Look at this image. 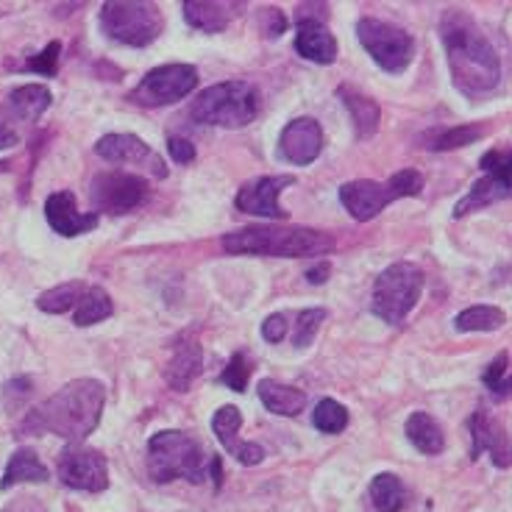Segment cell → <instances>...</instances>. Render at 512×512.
Wrapping results in <instances>:
<instances>
[{
  "mask_svg": "<svg viewBox=\"0 0 512 512\" xmlns=\"http://www.w3.org/2000/svg\"><path fill=\"white\" fill-rule=\"evenodd\" d=\"M440 42L454 87L465 95H485L499 87L501 62L493 42L462 9H446L440 17Z\"/></svg>",
  "mask_w": 512,
  "mask_h": 512,
  "instance_id": "cell-1",
  "label": "cell"
},
{
  "mask_svg": "<svg viewBox=\"0 0 512 512\" xmlns=\"http://www.w3.org/2000/svg\"><path fill=\"white\" fill-rule=\"evenodd\" d=\"M106 387L98 379H73L59 387L51 398L28 412L23 432H51V435L81 443L95 432L101 421Z\"/></svg>",
  "mask_w": 512,
  "mask_h": 512,
  "instance_id": "cell-2",
  "label": "cell"
},
{
  "mask_svg": "<svg viewBox=\"0 0 512 512\" xmlns=\"http://www.w3.org/2000/svg\"><path fill=\"white\" fill-rule=\"evenodd\" d=\"M223 248L229 254L248 256H282V259H304V256H323L334 251L329 234L304 226H248L231 234H223Z\"/></svg>",
  "mask_w": 512,
  "mask_h": 512,
  "instance_id": "cell-3",
  "label": "cell"
},
{
  "mask_svg": "<svg viewBox=\"0 0 512 512\" xmlns=\"http://www.w3.org/2000/svg\"><path fill=\"white\" fill-rule=\"evenodd\" d=\"M209 468H212V454L187 432L165 429L148 440V474L156 485H167L173 479L204 485Z\"/></svg>",
  "mask_w": 512,
  "mask_h": 512,
  "instance_id": "cell-4",
  "label": "cell"
},
{
  "mask_svg": "<svg viewBox=\"0 0 512 512\" xmlns=\"http://www.w3.org/2000/svg\"><path fill=\"white\" fill-rule=\"evenodd\" d=\"M259 115V92L248 81H223L204 90L190 106V117L204 126L243 128Z\"/></svg>",
  "mask_w": 512,
  "mask_h": 512,
  "instance_id": "cell-5",
  "label": "cell"
},
{
  "mask_svg": "<svg viewBox=\"0 0 512 512\" xmlns=\"http://www.w3.org/2000/svg\"><path fill=\"white\" fill-rule=\"evenodd\" d=\"M423 273L412 262H393L390 268L379 273L373 284L371 309L376 318H382L390 326H401L410 318L415 304L421 301Z\"/></svg>",
  "mask_w": 512,
  "mask_h": 512,
  "instance_id": "cell-6",
  "label": "cell"
},
{
  "mask_svg": "<svg viewBox=\"0 0 512 512\" xmlns=\"http://www.w3.org/2000/svg\"><path fill=\"white\" fill-rule=\"evenodd\" d=\"M101 31L112 42L128 48H145L162 34V14L154 3H134V0L103 3Z\"/></svg>",
  "mask_w": 512,
  "mask_h": 512,
  "instance_id": "cell-7",
  "label": "cell"
},
{
  "mask_svg": "<svg viewBox=\"0 0 512 512\" xmlns=\"http://www.w3.org/2000/svg\"><path fill=\"white\" fill-rule=\"evenodd\" d=\"M357 39L373 62L387 73H404L415 56V39L404 28L387 20L362 17L357 23Z\"/></svg>",
  "mask_w": 512,
  "mask_h": 512,
  "instance_id": "cell-8",
  "label": "cell"
},
{
  "mask_svg": "<svg viewBox=\"0 0 512 512\" xmlns=\"http://www.w3.org/2000/svg\"><path fill=\"white\" fill-rule=\"evenodd\" d=\"M51 103L53 95L45 84H26L9 92L0 106V148H12L23 140L26 128L45 115Z\"/></svg>",
  "mask_w": 512,
  "mask_h": 512,
  "instance_id": "cell-9",
  "label": "cell"
},
{
  "mask_svg": "<svg viewBox=\"0 0 512 512\" xmlns=\"http://www.w3.org/2000/svg\"><path fill=\"white\" fill-rule=\"evenodd\" d=\"M195 87H198V70L192 64H162L142 78L137 90L128 95V101L148 109L170 106L187 98Z\"/></svg>",
  "mask_w": 512,
  "mask_h": 512,
  "instance_id": "cell-10",
  "label": "cell"
},
{
  "mask_svg": "<svg viewBox=\"0 0 512 512\" xmlns=\"http://www.w3.org/2000/svg\"><path fill=\"white\" fill-rule=\"evenodd\" d=\"M148 198V181L140 173H98L90 184V201L98 212L128 215Z\"/></svg>",
  "mask_w": 512,
  "mask_h": 512,
  "instance_id": "cell-11",
  "label": "cell"
},
{
  "mask_svg": "<svg viewBox=\"0 0 512 512\" xmlns=\"http://www.w3.org/2000/svg\"><path fill=\"white\" fill-rule=\"evenodd\" d=\"M56 474L64 487L84 490V493H101L109 487V465L101 451L73 443L64 448L56 462Z\"/></svg>",
  "mask_w": 512,
  "mask_h": 512,
  "instance_id": "cell-12",
  "label": "cell"
},
{
  "mask_svg": "<svg viewBox=\"0 0 512 512\" xmlns=\"http://www.w3.org/2000/svg\"><path fill=\"white\" fill-rule=\"evenodd\" d=\"M95 154L112 162V165L137 167L140 173L151 179H167L165 159L137 134H106L95 142Z\"/></svg>",
  "mask_w": 512,
  "mask_h": 512,
  "instance_id": "cell-13",
  "label": "cell"
},
{
  "mask_svg": "<svg viewBox=\"0 0 512 512\" xmlns=\"http://www.w3.org/2000/svg\"><path fill=\"white\" fill-rule=\"evenodd\" d=\"M295 176H262V179L248 181L240 187L234 204L240 212L256 215V218H270V220H284L287 212L279 204L282 190L293 187Z\"/></svg>",
  "mask_w": 512,
  "mask_h": 512,
  "instance_id": "cell-14",
  "label": "cell"
},
{
  "mask_svg": "<svg viewBox=\"0 0 512 512\" xmlns=\"http://www.w3.org/2000/svg\"><path fill=\"white\" fill-rule=\"evenodd\" d=\"M398 201L396 192L390 190L387 181H371V179H359V181H346L340 187V204L346 206V212L359 223H368L373 220L382 209Z\"/></svg>",
  "mask_w": 512,
  "mask_h": 512,
  "instance_id": "cell-15",
  "label": "cell"
},
{
  "mask_svg": "<svg viewBox=\"0 0 512 512\" xmlns=\"http://www.w3.org/2000/svg\"><path fill=\"white\" fill-rule=\"evenodd\" d=\"M323 151V128L315 117H295L279 137V154L290 165H312Z\"/></svg>",
  "mask_w": 512,
  "mask_h": 512,
  "instance_id": "cell-16",
  "label": "cell"
},
{
  "mask_svg": "<svg viewBox=\"0 0 512 512\" xmlns=\"http://www.w3.org/2000/svg\"><path fill=\"white\" fill-rule=\"evenodd\" d=\"M45 218H48V226L62 237H78V234H87V231L98 226L95 212H78L76 195L70 190H59L48 195Z\"/></svg>",
  "mask_w": 512,
  "mask_h": 512,
  "instance_id": "cell-17",
  "label": "cell"
},
{
  "mask_svg": "<svg viewBox=\"0 0 512 512\" xmlns=\"http://www.w3.org/2000/svg\"><path fill=\"white\" fill-rule=\"evenodd\" d=\"M240 426H243V412L237 407H220L212 418V432L218 435L220 446L229 451L234 460L240 465H259L265 460V448L256 446V443H243L240 440Z\"/></svg>",
  "mask_w": 512,
  "mask_h": 512,
  "instance_id": "cell-18",
  "label": "cell"
},
{
  "mask_svg": "<svg viewBox=\"0 0 512 512\" xmlns=\"http://www.w3.org/2000/svg\"><path fill=\"white\" fill-rule=\"evenodd\" d=\"M295 51L307 62L332 64L337 59V39L315 17H298L295 23Z\"/></svg>",
  "mask_w": 512,
  "mask_h": 512,
  "instance_id": "cell-19",
  "label": "cell"
},
{
  "mask_svg": "<svg viewBox=\"0 0 512 512\" xmlns=\"http://www.w3.org/2000/svg\"><path fill=\"white\" fill-rule=\"evenodd\" d=\"M204 371V348L201 343L190 337V334H184L179 337V343L173 346V357L167 362L165 368V379L167 384L173 387V390H190V384L201 376Z\"/></svg>",
  "mask_w": 512,
  "mask_h": 512,
  "instance_id": "cell-20",
  "label": "cell"
},
{
  "mask_svg": "<svg viewBox=\"0 0 512 512\" xmlns=\"http://www.w3.org/2000/svg\"><path fill=\"white\" fill-rule=\"evenodd\" d=\"M471 440H474V446H471V460H476L482 451L490 454V460L496 462L499 468H507L510 465V448H507V435H504V429L499 426L496 418H490L487 415L485 407H479V410L471 415Z\"/></svg>",
  "mask_w": 512,
  "mask_h": 512,
  "instance_id": "cell-21",
  "label": "cell"
},
{
  "mask_svg": "<svg viewBox=\"0 0 512 512\" xmlns=\"http://www.w3.org/2000/svg\"><path fill=\"white\" fill-rule=\"evenodd\" d=\"M240 9V3H212V0H187L181 3L184 20L192 28L204 31V34H218L234 20V14Z\"/></svg>",
  "mask_w": 512,
  "mask_h": 512,
  "instance_id": "cell-22",
  "label": "cell"
},
{
  "mask_svg": "<svg viewBox=\"0 0 512 512\" xmlns=\"http://www.w3.org/2000/svg\"><path fill=\"white\" fill-rule=\"evenodd\" d=\"M485 137V126L479 123H465V126H440L429 128L426 134L418 137V148H426V151H457V148H465V145H474Z\"/></svg>",
  "mask_w": 512,
  "mask_h": 512,
  "instance_id": "cell-23",
  "label": "cell"
},
{
  "mask_svg": "<svg viewBox=\"0 0 512 512\" xmlns=\"http://www.w3.org/2000/svg\"><path fill=\"white\" fill-rule=\"evenodd\" d=\"M256 393H259V401L265 404V410L273 412V415H282V418H295L298 412L307 407V393L304 390L273 382V379H262Z\"/></svg>",
  "mask_w": 512,
  "mask_h": 512,
  "instance_id": "cell-24",
  "label": "cell"
},
{
  "mask_svg": "<svg viewBox=\"0 0 512 512\" xmlns=\"http://www.w3.org/2000/svg\"><path fill=\"white\" fill-rule=\"evenodd\" d=\"M504 198H510V179H499V176H485V179H479L471 187V192L457 201L454 206V218L460 220L465 215H471V212H479V209H485V206H493L504 201Z\"/></svg>",
  "mask_w": 512,
  "mask_h": 512,
  "instance_id": "cell-25",
  "label": "cell"
},
{
  "mask_svg": "<svg viewBox=\"0 0 512 512\" xmlns=\"http://www.w3.org/2000/svg\"><path fill=\"white\" fill-rule=\"evenodd\" d=\"M404 432H407V440H410L412 446L418 448L421 454H426V457H437L446 448V435H443L440 423L429 412H412L410 418H407Z\"/></svg>",
  "mask_w": 512,
  "mask_h": 512,
  "instance_id": "cell-26",
  "label": "cell"
},
{
  "mask_svg": "<svg viewBox=\"0 0 512 512\" xmlns=\"http://www.w3.org/2000/svg\"><path fill=\"white\" fill-rule=\"evenodd\" d=\"M23 482H48V465H42L34 448H17L3 471L0 490H12Z\"/></svg>",
  "mask_w": 512,
  "mask_h": 512,
  "instance_id": "cell-27",
  "label": "cell"
},
{
  "mask_svg": "<svg viewBox=\"0 0 512 512\" xmlns=\"http://www.w3.org/2000/svg\"><path fill=\"white\" fill-rule=\"evenodd\" d=\"M337 95L343 98L346 103V109L354 117V126H357V134L362 140H368L376 134V128H379V120H382V112H379V106L376 101H371L368 95H362V92L351 90V87H340Z\"/></svg>",
  "mask_w": 512,
  "mask_h": 512,
  "instance_id": "cell-28",
  "label": "cell"
},
{
  "mask_svg": "<svg viewBox=\"0 0 512 512\" xmlns=\"http://www.w3.org/2000/svg\"><path fill=\"white\" fill-rule=\"evenodd\" d=\"M112 312H115V301L109 298V293L103 287H87L76 309H73V323L81 326V329L84 326H95L101 320L112 318Z\"/></svg>",
  "mask_w": 512,
  "mask_h": 512,
  "instance_id": "cell-29",
  "label": "cell"
},
{
  "mask_svg": "<svg viewBox=\"0 0 512 512\" xmlns=\"http://www.w3.org/2000/svg\"><path fill=\"white\" fill-rule=\"evenodd\" d=\"M504 323H507V315L499 307L476 304V307L462 309L454 318V329L457 332H496Z\"/></svg>",
  "mask_w": 512,
  "mask_h": 512,
  "instance_id": "cell-30",
  "label": "cell"
},
{
  "mask_svg": "<svg viewBox=\"0 0 512 512\" xmlns=\"http://www.w3.org/2000/svg\"><path fill=\"white\" fill-rule=\"evenodd\" d=\"M371 501L379 512H398L407 504V490L396 474H376L371 482Z\"/></svg>",
  "mask_w": 512,
  "mask_h": 512,
  "instance_id": "cell-31",
  "label": "cell"
},
{
  "mask_svg": "<svg viewBox=\"0 0 512 512\" xmlns=\"http://www.w3.org/2000/svg\"><path fill=\"white\" fill-rule=\"evenodd\" d=\"M87 290L84 282H67L53 287V290H45V293L37 298L39 312H48V315H64L70 309H76V304L81 301V295Z\"/></svg>",
  "mask_w": 512,
  "mask_h": 512,
  "instance_id": "cell-32",
  "label": "cell"
},
{
  "mask_svg": "<svg viewBox=\"0 0 512 512\" xmlns=\"http://www.w3.org/2000/svg\"><path fill=\"white\" fill-rule=\"evenodd\" d=\"M312 426L323 435H340L348 426V410L334 398H323L312 412Z\"/></svg>",
  "mask_w": 512,
  "mask_h": 512,
  "instance_id": "cell-33",
  "label": "cell"
},
{
  "mask_svg": "<svg viewBox=\"0 0 512 512\" xmlns=\"http://www.w3.org/2000/svg\"><path fill=\"white\" fill-rule=\"evenodd\" d=\"M507 365H510V357H507V351H501L499 357L487 365L485 376H482L490 396L496 401H507V396H510V368Z\"/></svg>",
  "mask_w": 512,
  "mask_h": 512,
  "instance_id": "cell-34",
  "label": "cell"
},
{
  "mask_svg": "<svg viewBox=\"0 0 512 512\" xmlns=\"http://www.w3.org/2000/svg\"><path fill=\"white\" fill-rule=\"evenodd\" d=\"M323 320H326V309H320V307L298 312L293 323V346L295 348L312 346V340H315V334H318Z\"/></svg>",
  "mask_w": 512,
  "mask_h": 512,
  "instance_id": "cell-35",
  "label": "cell"
},
{
  "mask_svg": "<svg viewBox=\"0 0 512 512\" xmlns=\"http://www.w3.org/2000/svg\"><path fill=\"white\" fill-rule=\"evenodd\" d=\"M248 379H251V362H248L243 351H237L229 359L226 371L220 373V382L226 384L229 390H234V393H243L245 387H248Z\"/></svg>",
  "mask_w": 512,
  "mask_h": 512,
  "instance_id": "cell-36",
  "label": "cell"
},
{
  "mask_svg": "<svg viewBox=\"0 0 512 512\" xmlns=\"http://www.w3.org/2000/svg\"><path fill=\"white\" fill-rule=\"evenodd\" d=\"M387 184H390V190L396 192V198H418L423 192V176L418 170H410V167L393 173L387 179Z\"/></svg>",
  "mask_w": 512,
  "mask_h": 512,
  "instance_id": "cell-37",
  "label": "cell"
},
{
  "mask_svg": "<svg viewBox=\"0 0 512 512\" xmlns=\"http://www.w3.org/2000/svg\"><path fill=\"white\" fill-rule=\"evenodd\" d=\"M59 53H62V45H59V42H51L48 48H42L37 56L28 59L26 70L39 73V76H53V73H56V64H59Z\"/></svg>",
  "mask_w": 512,
  "mask_h": 512,
  "instance_id": "cell-38",
  "label": "cell"
},
{
  "mask_svg": "<svg viewBox=\"0 0 512 512\" xmlns=\"http://www.w3.org/2000/svg\"><path fill=\"white\" fill-rule=\"evenodd\" d=\"M510 151H487L482 156V170L487 176H499V179H510Z\"/></svg>",
  "mask_w": 512,
  "mask_h": 512,
  "instance_id": "cell-39",
  "label": "cell"
},
{
  "mask_svg": "<svg viewBox=\"0 0 512 512\" xmlns=\"http://www.w3.org/2000/svg\"><path fill=\"white\" fill-rule=\"evenodd\" d=\"M290 334V323H287V315L284 312H276V315H270L262 323V337L268 340V343H282L284 337Z\"/></svg>",
  "mask_w": 512,
  "mask_h": 512,
  "instance_id": "cell-40",
  "label": "cell"
},
{
  "mask_svg": "<svg viewBox=\"0 0 512 512\" xmlns=\"http://www.w3.org/2000/svg\"><path fill=\"white\" fill-rule=\"evenodd\" d=\"M167 151L173 156V162H179V165L195 162V145L190 140H184V137H170L167 140Z\"/></svg>",
  "mask_w": 512,
  "mask_h": 512,
  "instance_id": "cell-41",
  "label": "cell"
},
{
  "mask_svg": "<svg viewBox=\"0 0 512 512\" xmlns=\"http://www.w3.org/2000/svg\"><path fill=\"white\" fill-rule=\"evenodd\" d=\"M284 28H287V20L279 9H262V34L270 39L282 37Z\"/></svg>",
  "mask_w": 512,
  "mask_h": 512,
  "instance_id": "cell-42",
  "label": "cell"
},
{
  "mask_svg": "<svg viewBox=\"0 0 512 512\" xmlns=\"http://www.w3.org/2000/svg\"><path fill=\"white\" fill-rule=\"evenodd\" d=\"M329 276H332V265H329V262H318L315 268L307 270L309 284H323Z\"/></svg>",
  "mask_w": 512,
  "mask_h": 512,
  "instance_id": "cell-43",
  "label": "cell"
}]
</instances>
